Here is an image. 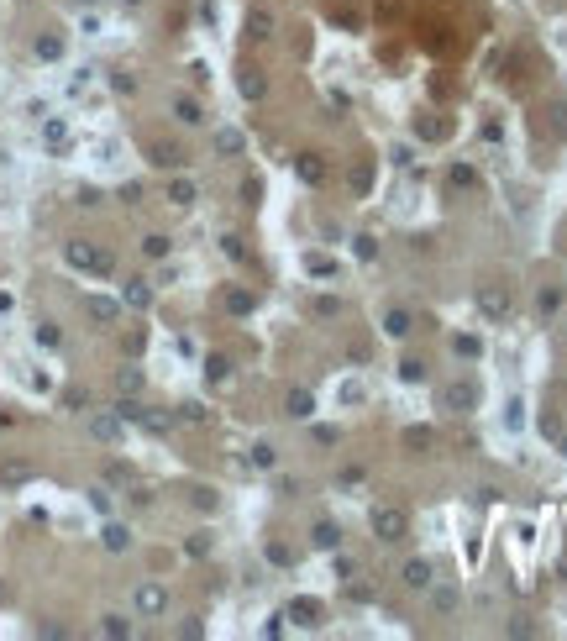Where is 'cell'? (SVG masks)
Returning a JSON list of instances; mask_svg holds the SVG:
<instances>
[{
    "label": "cell",
    "instance_id": "cell-11",
    "mask_svg": "<svg viewBox=\"0 0 567 641\" xmlns=\"http://www.w3.org/2000/svg\"><path fill=\"white\" fill-rule=\"evenodd\" d=\"M90 311H94V316H100V320H116V305H111V300H94V305H90Z\"/></svg>",
    "mask_w": 567,
    "mask_h": 641
},
{
    "label": "cell",
    "instance_id": "cell-7",
    "mask_svg": "<svg viewBox=\"0 0 567 641\" xmlns=\"http://www.w3.org/2000/svg\"><path fill=\"white\" fill-rule=\"evenodd\" d=\"M168 195H173V205H189V200H195V184H173Z\"/></svg>",
    "mask_w": 567,
    "mask_h": 641
},
{
    "label": "cell",
    "instance_id": "cell-6",
    "mask_svg": "<svg viewBox=\"0 0 567 641\" xmlns=\"http://www.w3.org/2000/svg\"><path fill=\"white\" fill-rule=\"evenodd\" d=\"M142 247H147V258H163V252H168V237H147Z\"/></svg>",
    "mask_w": 567,
    "mask_h": 641
},
{
    "label": "cell",
    "instance_id": "cell-5",
    "mask_svg": "<svg viewBox=\"0 0 567 641\" xmlns=\"http://www.w3.org/2000/svg\"><path fill=\"white\" fill-rule=\"evenodd\" d=\"M173 111H179V122H184V126H195V122H200V105H195V100H179Z\"/></svg>",
    "mask_w": 567,
    "mask_h": 641
},
{
    "label": "cell",
    "instance_id": "cell-3",
    "mask_svg": "<svg viewBox=\"0 0 567 641\" xmlns=\"http://www.w3.org/2000/svg\"><path fill=\"white\" fill-rule=\"evenodd\" d=\"M69 263H79V269H111V258H105V252H90L85 242L69 247Z\"/></svg>",
    "mask_w": 567,
    "mask_h": 641
},
{
    "label": "cell",
    "instance_id": "cell-8",
    "mask_svg": "<svg viewBox=\"0 0 567 641\" xmlns=\"http://www.w3.org/2000/svg\"><path fill=\"white\" fill-rule=\"evenodd\" d=\"M116 431H121V426H116V421H105V416H100V421H94V436H105V442H116Z\"/></svg>",
    "mask_w": 567,
    "mask_h": 641
},
{
    "label": "cell",
    "instance_id": "cell-4",
    "mask_svg": "<svg viewBox=\"0 0 567 641\" xmlns=\"http://www.w3.org/2000/svg\"><path fill=\"white\" fill-rule=\"evenodd\" d=\"M404 583H410V589H426V583H431V563H421V557H415V563L404 568Z\"/></svg>",
    "mask_w": 567,
    "mask_h": 641
},
{
    "label": "cell",
    "instance_id": "cell-2",
    "mask_svg": "<svg viewBox=\"0 0 567 641\" xmlns=\"http://www.w3.org/2000/svg\"><path fill=\"white\" fill-rule=\"evenodd\" d=\"M163 605H168V594L158 589V583H142V589H137V610H142V615H163Z\"/></svg>",
    "mask_w": 567,
    "mask_h": 641
},
{
    "label": "cell",
    "instance_id": "cell-1",
    "mask_svg": "<svg viewBox=\"0 0 567 641\" xmlns=\"http://www.w3.org/2000/svg\"><path fill=\"white\" fill-rule=\"evenodd\" d=\"M373 531H378V542H399L404 537V515L399 510H378L373 515Z\"/></svg>",
    "mask_w": 567,
    "mask_h": 641
},
{
    "label": "cell",
    "instance_id": "cell-10",
    "mask_svg": "<svg viewBox=\"0 0 567 641\" xmlns=\"http://www.w3.org/2000/svg\"><path fill=\"white\" fill-rule=\"evenodd\" d=\"M105 546H111V552H121V546H126V531L111 526V531H105Z\"/></svg>",
    "mask_w": 567,
    "mask_h": 641
},
{
    "label": "cell",
    "instance_id": "cell-9",
    "mask_svg": "<svg viewBox=\"0 0 567 641\" xmlns=\"http://www.w3.org/2000/svg\"><path fill=\"white\" fill-rule=\"evenodd\" d=\"M389 331H394V337H404V331H410V316H399V311H389Z\"/></svg>",
    "mask_w": 567,
    "mask_h": 641
}]
</instances>
